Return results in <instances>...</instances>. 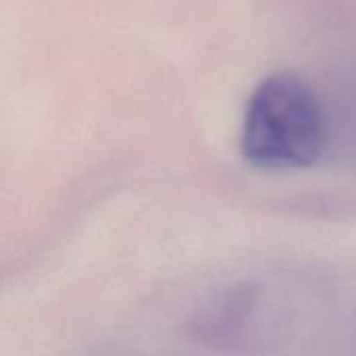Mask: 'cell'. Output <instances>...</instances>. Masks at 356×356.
Returning a JSON list of instances; mask_svg holds the SVG:
<instances>
[{
	"label": "cell",
	"mask_w": 356,
	"mask_h": 356,
	"mask_svg": "<svg viewBox=\"0 0 356 356\" xmlns=\"http://www.w3.org/2000/svg\"><path fill=\"white\" fill-rule=\"evenodd\" d=\"M240 146L259 169L313 167L325 150V119L311 86L292 71L265 77L248 100Z\"/></svg>",
	"instance_id": "6da1fadb"
},
{
	"label": "cell",
	"mask_w": 356,
	"mask_h": 356,
	"mask_svg": "<svg viewBox=\"0 0 356 356\" xmlns=\"http://www.w3.org/2000/svg\"><path fill=\"white\" fill-rule=\"evenodd\" d=\"M296 294V288L275 282L238 284L207 309L202 334L223 348H273L286 342L298 325L302 305L294 298Z\"/></svg>",
	"instance_id": "7a4b0ae2"
}]
</instances>
